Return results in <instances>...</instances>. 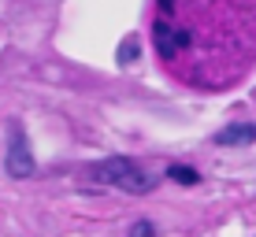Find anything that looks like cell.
I'll list each match as a JSON object with an SVG mask.
<instances>
[{
  "label": "cell",
  "instance_id": "6da1fadb",
  "mask_svg": "<svg viewBox=\"0 0 256 237\" xmlns=\"http://www.w3.org/2000/svg\"><path fill=\"white\" fill-rule=\"evenodd\" d=\"M93 174L104 182V186H116V189H122V193H152L156 189V178L145 171L141 163H134V160H126V156H108V160H100L93 167Z\"/></svg>",
  "mask_w": 256,
  "mask_h": 237
},
{
  "label": "cell",
  "instance_id": "277c9868",
  "mask_svg": "<svg viewBox=\"0 0 256 237\" xmlns=\"http://www.w3.org/2000/svg\"><path fill=\"white\" fill-rule=\"evenodd\" d=\"M256 141V122H230L216 134V145L223 148H238V145H252Z\"/></svg>",
  "mask_w": 256,
  "mask_h": 237
},
{
  "label": "cell",
  "instance_id": "3957f363",
  "mask_svg": "<svg viewBox=\"0 0 256 237\" xmlns=\"http://www.w3.org/2000/svg\"><path fill=\"white\" fill-rule=\"evenodd\" d=\"M152 41H156V52H160L164 59H174V52L190 45V30H174V26H167L164 19L152 26Z\"/></svg>",
  "mask_w": 256,
  "mask_h": 237
},
{
  "label": "cell",
  "instance_id": "52a82bcc",
  "mask_svg": "<svg viewBox=\"0 0 256 237\" xmlns=\"http://www.w3.org/2000/svg\"><path fill=\"white\" fill-rule=\"evenodd\" d=\"M130 237H156V226L152 223H134L130 226Z\"/></svg>",
  "mask_w": 256,
  "mask_h": 237
},
{
  "label": "cell",
  "instance_id": "ba28073f",
  "mask_svg": "<svg viewBox=\"0 0 256 237\" xmlns=\"http://www.w3.org/2000/svg\"><path fill=\"white\" fill-rule=\"evenodd\" d=\"M160 7H164L167 15H171V11H174V0H160Z\"/></svg>",
  "mask_w": 256,
  "mask_h": 237
},
{
  "label": "cell",
  "instance_id": "8992f818",
  "mask_svg": "<svg viewBox=\"0 0 256 237\" xmlns=\"http://www.w3.org/2000/svg\"><path fill=\"white\" fill-rule=\"evenodd\" d=\"M138 59V37H122V45H119V63L126 67V63H134Z\"/></svg>",
  "mask_w": 256,
  "mask_h": 237
},
{
  "label": "cell",
  "instance_id": "7a4b0ae2",
  "mask_svg": "<svg viewBox=\"0 0 256 237\" xmlns=\"http://www.w3.org/2000/svg\"><path fill=\"white\" fill-rule=\"evenodd\" d=\"M4 171H8V178H34V171H38V163H34V152H30V141H26L22 126H12V130H8Z\"/></svg>",
  "mask_w": 256,
  "mask_h": 237
},
{
  "label": "cell",
  "instance_id": "5b68a950",
  "mask_svg": "<svg viewBox=\"0 0 256 237\" xmlns=\"http://www.w3.org/2000/svg\"><path fill=\"white\" fill-rule=\"evenodd\" d=\"M167 178H174V182H178V186H197V182H200V174L193 171V167L171 163V167H167Z\"/></svg>",
  "mask_w": 256,
  "mask_h": 237
}]
</instances>
